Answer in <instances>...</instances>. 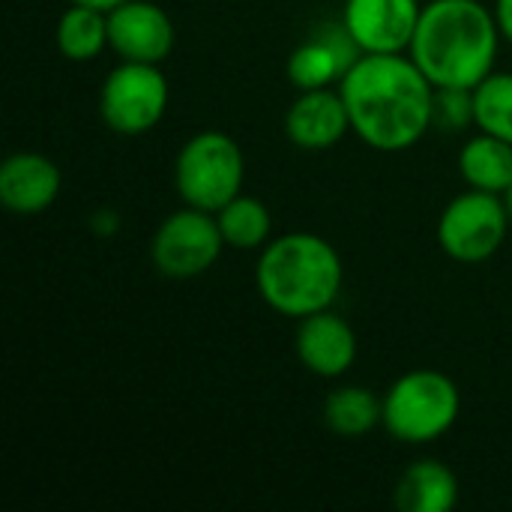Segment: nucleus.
I'll return each mask as SVG.
<instances>
[{"mask_svg": "<svg viewBox=\"0 0 512 512\" xmlns=\"http://www.w3.org/2000/svg\"><path fill=\"white\" fill-rule=\"evenodd\" d=\"M462 414L459 384L438 369H411L384 393L381 426L399 444L423 447L444 438Z\"/></svg>", "mask_w": 512, "mask_h": 512, "instance_id": "nucleus-4", "label": "nucleus"}, {"mask_svg": "<svg viewBox=\"0 0 512 512\" xmlns=\"http://www.w3.org/2000/svg\"><path fill=\"white\" fill-rule=\"evenodd\" d=\"M384 420V399L369 387H336L324 399V426L339 438H363Z\"/></svg>", "mask_w": 512, "mask_h": 512, "instance_id": "nucleus-17", "label": "nucleus"}, {"mask_svg": "<svg viewBox=\"0 0 512 512\" xmlns=\"http://www.w3.org/2000/svg\"><path fill=\"white\" fill-rule=\"evenodd\" d=\"M504 201H507V210H510V222H512V186H510V192L504 195Z\"/></svg>", "mask_w": 512, "mask_h": 512, "instance_id": "nucleus-24", "label": "nucleus"}, {"mask_svg": "<svg viewBox=\"0 0 512 512\" xmlns=\"http://www.w3.org/2000/svg\"><path fill=\"white\" fill-rule=\"evenodd\" d=\"M60 168L36 150L9 153L0 162V207L15 216L45 213L60 195Z\"/></svg>", "mask_w": 512, "mask_h": 512, "instance_id": "nucleus-14", "label": "nucleus"}, {"mask_svg": "<svg viewBox=\"0 0 512 512\" xmlns=\"http://www.w3.org/2000/svg\"><path fill=\"white\" fill-rule=\"evenodd\" d=\"M225 237L219 231L216 213L183 204L168 213L150 240V261L159 276L174 282H189L204 276L225 252Z\"/></svg>", "mask_w": 512, "mask_h": 512, "instance_id": "nucleus-7", "label": "nucleus"}, {"mask_svg": "<svg viewBox=\"0 0 512 512\" xmlns=\"http://www.w3.org/2000/svg\"><path fill=\"white\" fill-rule=\"evenodd\" d=\"M495 18H498L504 39L512 45V0H495Z\"/></svg>", "mask_w": 512, "mask_h": 512, "instance_id": "nucleus-22", "label": "nucleus"}, {"mask_svg": "<svg viewBox=\"0 0 512 512\" xmlns=\"http://www.w3.org/2000/svg\"><path fill=\"white\" fill-rule=\"evenodd\" d=\"M294 351L306 372L336 381L348 375L357 363V333L342 315L324 309L297 321Z\"/></svg>", "mask_w": 512, "mask_h": 512, "instance_id": "nucleus-12", "label": "nucleus"}, {"mask_svg": "<svg viewBox=\"0 0 512 512\" xmlns=\"http://www.w3.org/2000/svg\"><path fill=\"white\" fill-rule=\"evenodd\" d=\"M345 285V264L336 246L312 231L273 237L255 264L258 297L282 318L303 321L333 309Z\"/></svg>", "mask_w": 512, "mask_h": 512, "instance_id": "nucleus-3", "label": "nucleus"}, {"mask_svg": "<svg viewBox=\"0 0 512 512\" xmlns=\"http://www.w3.org/2000/svg\"><path fill=\"white\" fill-rule=\"evenodd\" d=\"M57 51L72 63H90L108 48V12L69 3V9L57 18Z\"/></svg>", "mask_w": 512, "mask_h": 512, "instance_id": "nucleus-18", "label": "nucleus"}, {"mask_svg": "<svg viewBox=\"0 0 512 512\" xmlns=\"http://www.w3.org/2000/svg\"><path fill=\"white\" fill-rule=\"evenodd\" d=\"M351 132L372 150L402 153L435 126V84L411 54H363L339 81Z\"/></svg>", "mask_w": 512, "mask_h": 512, "instance_id": "nucleus-1", "label": "nucleus"}, {"mask_svg": "<svg viewBox=\"0 0 512 512\" xmlns=\"http://www.w3.org/2000/svg\"><path fill=\"white\" fill-rule=\"evenodd\" d=\"M348 132H351V117L339 87L300 90V96L285 111V135L300 150L309 153L330 150Z\"/></svg>", "mask_w": 512, "mask_h": 512, "instance_id": "nucleus-13", "label": "nucleus"}, {"mask_svg": "<svg viewBox=\"0 0 512 512\" xmlns=\"http://www.w3.org/2000/svg\"><path fill=\"white\" fill-rule=\"evenodd\" d=\"M219 231L225 237L228 249H264L273 240V216L267 210V204L255 195L240 192L234 201H228L219 213H216Z\"/></svg>", "mask_w": 512, "mask_h": 512, "instance_id": "nucleus-19", "label": "nucleus"}, {"mask_svg": "<svg viewBox=\"0 0 512 512\" xmlns=\"http://www.w3.org/2000/svg\"><path fill=\"white\" fill-rule=\"evenodd\" d=\"M459 174L468 189L507 195L512 186V144L498 135L477 132L459 150Z\"/></svg>", "mask_w": 512, "mask_h": 512, "instance_id": "nucleus-16", "label": "nucleus"}, {"mask_svg": "<svg viewBox=\"0 0 512 512\" xmlns=\"http://www.w3.org/2000/svg\"><path fill=\"white\" fill-rule=\"evenodd\" d=\"M420 12V0H345L342 24L363 54H408Z\"/></svg>", "mask_w": 512, "mask_h": 512, "instance_id": "nucleus-9", "label": "nucleus"}, {"mask_svg": "<svg viewBox=\"0 0 512 512\" xmlns=\"http://www.w3.org/2000/svg\"><path fill=\"white\" fill-rule=\"evenodd\" d=\"M459 504V477L435 459L405 468L396 483V507L402 512H450Z\"/></svg>", "mask_w": 512, "mask_h": 512, "instance_id": "nucleus-15", "label": "nucleus"}, {"mask_svg": "<svg viewBox=\"0 0 512 512\" xmlns=\"http://www.w3.org/2000/svg\"><path fill=\"white\" fill-rule=\"evenodd\" d=\"M174 42V21L153 0H126L108 12V48L120 60L162 66L171 57Z\"/></svg>", "mask_w": 512, "mask_h": 512, "instance_id": "nucleus-10", "label": "nucleus"}, {"mask_svg": "<svg viewBox=\"0 0 512 512\" xmlns=\"http://www.w3.org/2000/svg\"><path fill=\"white\" fill-rule=\"evenodd\" d=\"M363 57L360 45L351 39L345 24H321L309 39H303L288 57V81L297 90H321L339 87L345 72Z\"/></svg>", "mask_w": 512, "mask_h": 512, "instance_id": "nucleus-11", "label": "nucleus"}, {"mask_svg": "<svg viewBox=\"0 0 512 512\" xmlns=\"http://www.w3.org/2000/svg\"><path fill=\"white\" fill-rule=\"evenodd\" d=\"M501 39L495 6L480 0H432L420 12L408 54L435 87L474 90L495 72Z\"/></svg>", "mask_w": 512, "mask_h": 512, "instance_id": "nucleus-2", "label": "nucleus"}, {"mask_svg": "<svg viewBox=\"0 0 512 512\" xmlns=\"http://www.w3.org/2000/svg\"><path fill=\"white\" fill-rule=\"evenodd\" d=\"M246 156L243 147L219 129L192 135L174 159V189L183 204L219 213L243 192Z\"/></svg>", "mask_w": 512, "mask_h": 512, "instance_id": "nucleus-5", "label": "nucleus"}, {"mask_svg": "<svg viewBox=\"0 0 512 512\" xmlns=\"http://www.w3.org/2000/svg\"><path fill=\"white\" fill-rule=\"evenodd\" d=\"M168 99L171 87L159 63L120 60L99 87V117L114 135L138 138L162 123Z\"/></svg>", "mask_w": 512, "mask_h": 512, "instance_id": "nucleus-6", "label": "nucleus"}, {"mask_svg": "<svg viewBox=\"0 0 512 512\" xmlns=\"http://www.w3.org/2000/svg\"><path fill=\"white\" fill-rule=\"evenodd\" d=\"M66 3H81V6H93V9L111 12V9H117L120 3H126V0H66Z\"/></svg>", "mask_w": 512, "mask_h": 512, "instance_id": "nucleus-23", "label": "nucleus"}, {"mask_svg": "<svg viewBox=\"0 0 512 512\" xmlns=\"http://www.w3.org/2000/svg\"><path fill=\"white\" fill-rule=\"evenodd\" d=\"M510 231L504 195L468 189L444 207L438 219V246L459 264H483L501 252Z\"/></svg>", "mask_w": 512, "mask_h": 512, "instance_id": "nucleus-8", "label": "nucleus"}, {"mask_svg": "<svg viewBox=\"0 0 512 512\" xmlns=\"http://www.w3.org/2000/svg\"><path fill=\"white\" fill-rule=\"evenodd\" d=\"M474 114L477 129L498 135L512 144V72H492L483 84L474 87Z\"/></svg>", "mask_w": 512, "mask_h": 512, "instance_id": "nucleus-20", "label": "nucleus"}, {"mask_svg": "<svg viewBox=\"0 0 512 512\" xmlns=\"http://www.w3.org/2000/svg\"><path fill=\"white\" fill-rule=\"evenodd\" d=\"M435 126L444 132H462L477 126L474 90L462 87H435Z\"/></svg>", "mask_w": 512, "mask_h": 512, "instance_id": "nucleus-21", "label": "nucleus"}]
</instances>
